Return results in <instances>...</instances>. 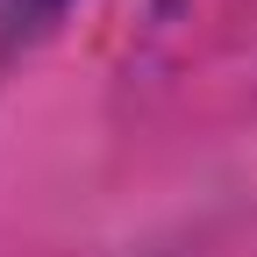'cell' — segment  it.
<instances>
[{
	"mask_svg": "<svg viewBox=\"0 0 257 257\" xmlns=\"http://www.w3.org/2000/svg\"><path fill=\"white\" fill-rule=\"evenodd\" d=\"M64 8V0H0V29H36Z\"/></svg>",
	"mask_w": 257,
	"mask_h": 257,
	"instance_id": "1",
	"label": "cell"
}]
</instances>
